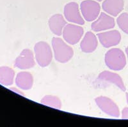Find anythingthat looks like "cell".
<instances>
[{
	"mask_svg": "<svg viewBox=\"0 0 128 127\" xmlns=\"http://www.w3.org/2000/svg\"><path fill=\"white\" fill-rule=\"evenodd\" d=\"M51 43L54 58L56 61L66 63L72 59L74 56V51L64 40L59 37H53Z\"/></svg>",
	"mask_w": 128,
	"mask_h": 127,
	"instance_id": "obj_1",
	"label": "cell"
},
{
	"mask_svg": "<svg viewBox=\"0 0 128 127\" xmlns=\"http://www.w3.org/2000/svg\"><path fill=\"white\" fill-rule=\"evenodd\" d=\"M104 62L106 66L112 70H122L126 65V56L121 49L112 48L105 54Z\"/></svg>",
	"mask_w": 128,
	"mask_h": 127,
	"instance_id": "obj_2",
	"label": "cell"
},
{
	"mask_svg": "<svg viewBox=\"0 0 128 127\" xmlns=\"http://www.w3.org/2000/svg\"><path fill=\"white\" fill-rule=\"evenodd\" d=\"M34 55L36 63L40 67H46L52 59V51L51 46L46 42H38L34 46Z\"/></svg>",
	"mask_w": 128,
	"mask_h": 127,
	"instance_id": "obj_3",
	"label": "cell"
},
{
	"mask_svg": "<svg viewBox=\"0 0 128 127\" xmlns=\"http://www.w3.org/2000/svg\"><path fill=\"white\" fill-rule=\"evenodd\" d=\"M80 11L86 21L93 22L100 15V6L94 0H84L80 4Z\"/></svg>",
	"mask_w": 128,
	"mask_h": 127,
	"instance_id": "obj_4",
	"label": "cell"
},
{
	"mask_svg": "<svg viewBox=\"0 0 128 127\" xmlns=\"http://www.w3.org/2000/svg\"><path fill=\"white\" fill-rule=\"evenodd\" d=\"M84 29L80 25L67 24L63 30L62 35L64 40L70 45H75L83 37Z\"/></svg>",
	"mask_w": 128,
	"mask_h": 127,
	"instance_id": "obj_5",
	"label": "cell"
},
{
	"mask_svg": "<svg viewBox=\"0 0 128 127\" xmlns=\"http://www.w3.org/2000/svg\"><path fill=\"white\" fill-rule=\"evenodd\" d=\"M96 105L107 115L113 118L120 116V110L116 103L110 98L105 96H99L95 99Z\"/></svg>",
	"mask_w": 128,
	"mask_h": 127,
	"instance_id": "obj_6",
	"label": "cell"
},
{
	"mask_svg": "<svg viewBox=\"0 0 128 127\" xmlns=\"http://www.w3.org/2000/svg\"><path fill=\"white\" fill-rule=\"evenodd\" d=\"M115 26L114 17L106 12H101L91 24V29L95 32H102L113 29Z\"/></svg>",
	"mask_w": 128,
	"mask_h": 127,
	"instance_id": "obj_7",
	"label": "cell"
},
{
	"mask_svg": "<svg viewBox=\"0 0 128 127\" xmlns=\"http://www.w3.org/2000/svg\"><path fill=\"white\" fill-rule=\"evenodd\" d=\"M64 17L68 22L78 25H83L84 19L82 16L80 7L76 2H70L64 7Z\"/></svg>",
	"mask_w": 128,
	"mask_h": 127,
	"instance_id": "obj_8",
	"label": "cell"
},
{
	"mask_svg": "<svg viewBox=\"0 0 128 127\" xmlns=\"http://www.w3.org/2000/svg\"><path fill=\"white\" fill-rule=\"evenodd\" d=\"M100 44L105 48H110L118 45L122 36L117 30H109L100 32L97 35Z\"/></svg>",
	"mask_w": 128,
	"mask_h": 127,
	"instance_id": "obj_9",
	"label": "cell"
},
{
	"mask_svg": "<svg viewBox=\"0 0 128 127\" xmlns=\"http://www.w3.org/2000/svg\"><path fill=\"white\" fill-rule=\"evenodd\" d=\"M35 55L30 49L22 50L15 61V66L21 70H27L34 67L35 65Z\"/></svg>",
	"mask_w": 128,
	"mask_h": 127,
	"instance_id": "obj_10",
	"label": "cell"
},
{
	"mask_svg": "<svg viewBox=\"0 0 128 127\" xmlns=\"http://www.w3.org/2000/svg\"><path fill=\"white\" fill-rule=\"evenodd\" d=\"M98 79L101 82H106V83L115 85L122 91H125L126 90L125 84H124V82L122 80V77L116 73L107 70L103 71L99 74L98 77Z\"/></svg>",
	"mask_w": 128,
	"mask_h": 127,
	"instance_id": "obj_11",
	"label": "cell"
},
{
	"mask_svg": "<svg viewBox=\"0 0 128 127\" xmlns=\"http://www.w3.org/2000/svg\"><path fill=\"white\" fill-rule=\"evenodd\" d=\"M66 24L67 20L65 17L60 13H56L52 15L48 21V25L51 31L58 36L62 35L63 30Z\"/></svg>",
	"mask_w": 128,
	"mask_h": 127,
	"instance_id": "obj_12",
	"label": "cell"
},
{
	"mask_svg": "<svg viewBox=\"0 0 128 127\" xmlns=\"http://www.w3.org/2000/svg\"><path fill=\"white\" fill-rule=\"evenodd\" d=\"M98 36L91 31L86 32L80 43V48L84 53H92L98 47Z\"/></svg>",
	"mask_w": 128,
	"mask_h": 127,
	"instance_id": "obj_13",
	"label": "cell"
},
{
	"mask_svg": "<svg viewBox=\"0 0 128 127\" xmlns=\"http://www.w3.org/2000/svg\"><path fill=\"white\" fill-rule=\"evenodd\" d=\"M124 7V0H104L102 4L104 11L112 17L118 16Z\"/></svg>",
	"mask_w": 128,
	"mask_h": 127,
	"instance_id": "obj_14",
	"label": "cell"
},
{
	"mask_svg": "<svg viewBox=\"0 0 128 127\" xmlns=\"http://www.w3.org/2000/svg\"><path fill=\"white\" fill-rule=\"evenodd\" d=\"M17 86L22 90H29L34 85L33 75L28 72H21L17 75L16 78Z\"/></svg>",
	"mask_w": 128,
	"mask_h": 127,
	"instance_id": "obj_15",
	"label": "cell"
},
{
	"mask_svg": "<svg viewBox=\"0 0 128 127\" xmlns=\"http://www.w3.org/2000/svg\"><path fill=\"white\" fill-rule=\"evenodd\" d=\"M15 72L12 68L8 67H0V84L4 86H10L14 81Z\"/></svg>",
	"mask_w": 128,
	"mask_h": 127,
	"instance_id": "obj_16",
	"label": "cell"
},
{
	"mask_svg": "<svg viewBox=\"0 0 128 127\" xmlns=\"http://www.w3.org/2000/svg\"><path fill=\"white\" fill-rule=\"evenodd\" d=\"M40 103L42 105L58 110L61 109L62 106L61 100L58 97L54 95L44 96L42 98Z\"/></svg>",
	"mask_w": 128,
	"mask_h": 127,
	"instance_id": "obj_17",
	"label": "cell"
},
{
	"mask_svg": "<svg viewBox=\"0 0 128 127\" xmlns=\"http://www.w3.org/2000/svg\"><path fill=\"white\" fill-rule=\"evenodd\" d=\"M116 23L120 29L128 35V13H121L116 19Z\"/></svg>",
	"mask_w": 128,
	"mask_h": 127,
	"instance_id": "obj_18",
	"label": "cell"
},
{
	"mask_svg": "<svg viewBox=\"0 0 128 127\" xmlns=\"http://www.w3.org/2000/svg\"><path fill=\"white\" fill-rule=\"evenodd\" d=\"M122 119L123 120H128V107H124L122 111Z\"/></svg>",
	"mask_w": 128,
	"mask_h": 127,
	"instance_id": "obj_19",
	"label": "cell"
},
{
	"mask_svg": "<svg viewBox=\"0 0 128 127\" xmlns=\"http://www.w3.org/2000/svg\"><path fill=\"white\" fill-rule=\"evenodd\" d=\"M126 53L127 59H128V47L126 49Z\"/></svg>",
	"mask_w": 128,
	"mask_h": 127,
	"instance_id": "obj_20",
	"label": "cell"
},
{
	"mask_svg": "<svg viewBox=\"0 0 128 127\" xmlns=\"http://www.w3.org/2000/svg\"><path fill=\"white\" fill-rule=\"evenodd\" d=\"M126 100H127V103H128V93H126Z\"/></svg>",
	"mask_w": 128,
	"mask_h": 127,
	"instance_id": "obj_21",
	"label": "cell"
},
{
	"mask_svg": "<svg viewBox=\"0 0 128 127\" xmlns=\"http://www.w3.org/2000/svg\"><path fill=\"white\" fill-rule=\"evenodd\" d=\"M96 1H102V0H96Z\"/></svg>",
	"mask_w": 128,
	"mask_h": 127,
	"instance_id": "obj_22",
	"label": "cell"
}]
</instances>
